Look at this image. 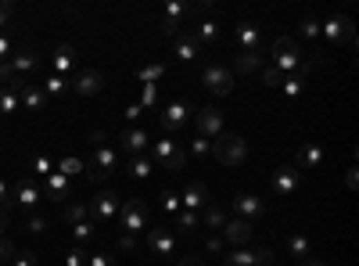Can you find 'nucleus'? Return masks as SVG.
<instances>
[{
	"label": "nucleus",
	"mask_w": 359,
	"mask_h": 266,
	"mask_svg": "<svg viewBox=\"0 0 359 266\" xmlns=\"http://www.w3.org/2000/svg\"><path fill=\"white\" fill-rule=\"evenodd\" d=\"M273 68H277L280 76H291V73H309L313 61L298 55V44L291 37H280L273 44Z\"/></svg>",
	"instance_id": "obj_1"
},
{
	"label": "nucleus",
	"mask_w": 359,
	"mask_h": 266,
	"mask_svg": "<svg viewBox=\"0 0 359 266\" xmlns=\"http://www.w3.org/2000/svg\"><path fill=\"white\" fill-rule=\"evenodd\" d=\"M208 155H215L223 166H241L244 158H248V144L237 133H220V137L212 140V151Z\"/></svg>",
	"instance_id": "obj_2"
},
{
	"label": "nucleus",
	"mask_w": 359,
	"mask_h": 266,
	"mask_svg": "<svg viewBox=\"0 0 359 266\" xmlns=\"http://www.w3.org/2000/svg\"><path fill=\"white\" fill-rule=\"evenodd\" d=\"M119 230L122 234H137V230H148V202L144 198H130L119 205Z\"/></svg>",
	"instance_id": "obj_3"
},
{
	"label": "nucleus",
	"mask_w": 359,
	"mask_h": 266,
	"mask_svg": "<svg viewBox=\"0 0 359 266\" xmlns=\"http://www.w3.org/2000/svg\"><path fill=\"white\" fill-rule=\"evenodd\" d=\"M220 238H223L226 245H233V248H248L251 238H255V223H251V220H241V216H233V220L223 223Z\"/></svg>",
	"instance_id": "obj_4"
},
{
	"label": "nucleus",
	"mask_w": 359,
	"mask_h": 266,
	"mask_svg": "<svg viewBox=\"0 0 359 266\" xmlns=\"http://www.w3.org/2000/svg\"><path fill=\"white\" fill-rule=\"evenodd\" d=\"M202 79H205V86H208L215 97H226V94L233 91V73H230L226 65H220V61H208Z\"/></svg>",
	"instance_id": "obj_5"
},
{
	"label": "nucleus",
	"mask_w": 359,
	"mask_h": 266,
	"mask_svg": "<svg viewBox=\"0 0 359 266\" xmlns=\"http://www.w3.org/2000/svg\"><path fill=\"white\" fill-rule=\"evenodd\" d=\"M155 158L162 166H166V173H176V169H184V162H187V151L176 144L173 137H162L158 144H155Z\"/></svg>",
	"instance_id": "obj_6"
},
{
	"label": "nucleus",
	"mask_w": 359,
	"mask_h": 266,
	"mask_svg": "<svg viewBox=\"0 0 359 266\" xmlns=\"http://www.w3.org/2000/svg\"><path fill=\"white\" fill-rule=\"evenodd\" d=\"M273 252L269 248H233L226 256V266H269Z\"/></svg>",
	"instance_id": "obj_7"
},
{
	"label": "nucleus",
	"mask_w": 359,
	"mask_h": 266,
	"mask_svg": "<svg viewBox=\"0 0 359 266\" xmlns=\"http://www.w3.org/2000/svg\"><path fill=\"white\" fill-rule=\"evenodd\" d=\"M86 205H90V212H94L97 220L108 223V220H115V216H119V205H122V202H119V194H115L112 187H108V191H97V194H94V202H86Z\"/></svg>",
	"instance_id": "obj_8"
},
{
	"label": "nucleus",
	"mask_w": 359,
	"mask_h": 266,
	"mask_svg": "<svg viewBox=\"0 0 359 266\" xmlns=\"http://www.w3.org/2000/svg\"><path fill=\"white\" fill-rule=\"evenodd\" d=\"M40 194H47L50 202H72V180H68L65 173L54 169V173L43 176V191Z\"/></svg>",
	"instance_id": "obj_9"
},
{
	"label": "nucleus",
	"mask_w": 359,
	"mask_h": 266,
	"mask_svg": "<svg viewBox=\"0 0 359 266\" xmlns=\"http://www.w3.org/2000/svg\"><path fill=\"white\" fill-rule=\"evenodd\" d=\"M194 126H197V133H202L205 140L208 137H220L223 133V112L215 108V104H208V108H202L194 115Z\"/></svg>",
	"instance_id": "obj_10"
},
{
	"label": "nucleus",
	"mask_w": 359,
	"mask_h": 266,
	"mask_svg": "<svg viewBox=\"0 0 359 266\" xmlns=\"http://www.w3.org/2000/svg\"><path fill=\"white\" fill-rule=\"evenodd\" d=\"M187 115H191V104L187 101H169L166 108H162V130L176 133L180 126H187Z\"/></svg>",
	"instance_id": "obj_11"
},
{
	"label": "nucleus",
	"mask_w": 359,
	"mask_h": 266,
	"mask_svg": "<svg viewBox=\"0 0 359 266\" xmlns=\"http://www.w3.org/2000/svg\"><path fill=\"white\" fill-rule=\"evenodd\" d=\"M148 248H151L155 256H162V259H173L176 256V234H173V230H166V227H162V230H148Z\"/></svg>",
	"instance_id": "obj_12"
},
{
	"label": "nucleus",
	"mask_w": 359,
	"mask_h": 266,
	"mask_svg": "<svg viewBox=\"0 0 359 266\" xmlns=\"http://www.w3.org/2000/svg\"><path fill=\"white\" fill-rule=\"evenodd\" d=\"M230 205H233V212H237L241 220H251V223H255L259 216H266V202L255 198V194H237Z\"/></svg>",
	"instance_id": "obj_13"
},
{
	"label": "nucleus",
	"mask_w": 359,
	"mask_h": 266,
	"mask_svg": "<svg viewBox=\"0 0 359 266\" xmlns=\"http://www.w3.org/2000/svg\"><path fill=\"white\" fill-rule=\"evenodd\" d=\"M180 205H184L187 212H197V209H205L208 205V191L202 180H187L184 184V194H180Z\"/></svg>",
	"instance_id": "obj_14"
},
{
	"label": "nucleus",
	"mask_w": 359,
	"mask_h": 266,
	"mask_svg": "<svg viewBox=\"0 0 359 266\" xmlns=\"http://www.w3.org/2000/svg\"><path fill=\"white\" fill-rule=\"evenodd\" d=\"M298 184H302V173L295 166H280L273 173V191L277 194H298Z\"/></svg>",
	"instance_id": "obj_15"
},
{
	"label": "nucleus",
	"mask_w": 359,
	"mask_h": 266,
	"mask_svg": "<svg viewBox=\"0 0 359 266\" xmlns=\"http://www.w3.org/2000/svg\"><path fill=\"white\" fill-rule=\"evenodd\" d=\"M36 202H40V187L32 184V176H22V180H18V187H14V194H11V205L32 209Z\"/></svg>",
	"instance_id": "obj_16"
},
{
	"label": "nucleus",
	"mask_w": 359,
	"mask_h": 266,
	"mask_svg": "<svg viewBox=\"0 0 359 266\" xmlns=\"http://www.w3.org/2000/svg\"><path fill=\"white\" fill-rule=\"evenodd\" d=\"M101 86H104V76L97 73V68H83V73H76V94L94 97V94H101Z\"/></svg>",
	"instance_id": "obj_17"
},
{
	"label": "nucleus",
	"mask_w": 359,
	"mask_h": 266,
	"mask_svg": "<svg viewBox=\"0 0 359 266\" xmlns=\"http://www.w3.org/2000/svg\"><path fill=\"white\" fill-rule=\"evenodd\" d=\"M259 68H262V50H237V58H233L230 73L251 76V73H259Z\"/></svg>",
	"instance_id": "obj_18"
},
{
	"label": "nucleus",
	"mask_w": 359,
	"mask_h": 266,
	"mask_svg": "<svg viewBox=\"0 0 359 266\" xmlns=\"http://www.w3.org/2000/svg\"><path fill=\"white\" fill-rule=\"evenodd\" d=\"M323 162V148L320 144H302L298 148V155H295V169L302 173V169H316Z\"/></svg>",
	"instance_id": "obj_19"
},
{
	"label": "nucleus",
	"mask_w": 359,
	"mask_h": 266,
	"mask_svg": "<svg viewBox=\"0 0 359 266\" xmlns=\"http://www.w3.org/2000/svg\"><path fill=\"white\" fill-rule=\"evenodd\" d=\"M50 68H54V76H65L76 68V50H72L68 44H61L58 50H54V58H50Z\"/></svg>",
	"instance_id": "obj_20"
},
{
	"label": "nucleus",
	"mask_w": 359,
	"mask_h": 266,
	"mask_svg": "<svg viewBox=\"0 0 359 266\" xmlns=\"http://www.w3.org/2000/svg\"><path fill=\"white\" fill-rule=\"evenodd\" d=\"M320 32L327 40H349L352 44V22L349 19H327V22L320 26Z\"/></svg>",
	"instance_id": "obj_21"
},
{
	"label": "nucleus",
	"mask_w": 359,
	"mask_h": 266,
	"mask_svg": "<svg viewBox=\"0 0 359 266\" xmlns=\"http://www.w3.org/2000/svg\"><path fill=\"white\" fill-rule=\"evenodd\" d=\"M197 50H202V44L191 37V29H184V32L176 37V58H180V61H194Z\"/></svg>",
	"instance_id": "obj_22"
},
{
	"label": "nucleus",
	"mask_w": 359,
	"mask_h": 266,
	"mask_svg": "<svg viewBox=\"0 0 359 266\" xmlns=\"http://www.w3.org/2000/svg\"><path fill=\"white\" fill-rule=\"evenodd\" d=\"M223 223H226V212H223V205L208 202V205H205V216H202V227L208 230V234H220V230H223Z\"/></svg>",
	"instance_id": "obj_23"
},
{
	"label": "nucleus",
	"mask_w": 359,
	"mask_h": 266,
	"mask_svg": "<svg viewBox=\"0 0 359 266\" xmlns=\"http://www.w3.org/2000/svg\"><path fill=\"white\" fill-rule=\"evenodd\" d=\"M259 37H262V29L255 22H241L237 26V44H241V50H259Z\"/></svg>",
	"instance_id": "obj_24"
},
{
	"label": "nucleus",
	"mask_w": 359,
	"mask_h": 266,
	"mask_svg": "<svg viewBox=\"0 0 359 266\" xmlns=\"http://www.w3.org/2000/svg\"><path fill=\"white\" fill-rule=\"evenodd\" d=\"M8 65L14 68V76H26V73H32V68L40 65V58H36V50H18V55H11Z\"/></svg>",
	"instance_id": "obj_25"
},
{
	"label": "nucleus",
	"mask_w": 359,
	"mask_h": 266,
	"mask_svg": "<svg viewBox=\"0 0 359 266\" xmlns=\"http://www.w3.org/2000/svg\"><path fill=\"white\" fill-rule=\"evenodd\" d=\"M187 29H191V37L197 44H215V40H220V26H215L212 19L208 22H197V26H187Z\"/></svg>",
	"instance_id": "obj_26"
},
{
	"label": "nucleus",
	"mask_w": 359,
	"mask_h": 266,
	"mask_svg": "<svg viewBox=\"0 0 359 266\" xmlns=\"http://www.w3.org/2000/svg\"><path fill=\"white\" fill-rule=\"evenodd\" d=\"M119 144H122L126 151H133V155H140L144 148H148V133H144L140 126H137V130H126V133L119 137Z\"/></svg>",
	"instance_id": "obj_27"
},
{
	"label": "nucleus",
	"mask_w": 359,
	"mask_h": 266,
	"mask_svg": "<svg viewBox=\"0 0 359 266\" xmlns=\"http://www.w3.org/2000/svg\"><path fill=\"white\" fill-rule=\"evenodd\" d=\"M191 230H202V216L197 212H180V216L173 220V234H191Z\"/></svg>",
	"instance_id": "obj_28"
},
{
	"label": "nucleus",
	"mask_w": 359,
	"mask_h": 266,
	"mask_svg": "<svg viewBox=\"0 0 359 266\" xmlns=\"http://www.w3.org/2000/svg\"><path fill=\"white\" fill-rule=\"evenodd\" d=\"M90 166H94V169H101V173L108 176V173H115L119 158H115V151H112V148H101V144H97V151H94V162H90Z\"/></svg>",
	"instance_id": "obj_29"
},
{
	"label": "nucleus",
	"mask_w": 359,
	"mask_h": 266,
	"mask_svg": "<svg viewBox=\"0 0 359 266\" xmlns=\"http://www.w3.org/2000/svg\"><path fill=\"white\" fill-rule=\"evenodd\" d=\"M18 97H22V104H26V108H32V112H40L43 108V104H47V94H43V86H26V91L22 94H18Z\"/></svg>",
	"instance_id": "obj_30"
},
{
	"label": "nucleus",
	"mask_w": 359,
	"mask_h": 266,
	"mask_svg": "<svg viewBox=\"0 0 359 266\" xmlns=\"http://www.w3.org/2000/svg\"><path fill=\"white\" fill-rule=\"evenodd\" d=\"M18 108H22V97L8 91V86H0V115H14Z\"/></svg>",
	"instance_id": "obj_31"
},
{
	"label": "nucleus",
	"mask_w": 359,
	"mask_h": 266,
	"mask_svg": "<svg viewBox=\"0 0 359 266\" xmlns=\"http://www.w3.org/2000/svg\"><path fill=\"white\" fill-rule=\"evenodd\" d=\"M61 216H65L68 223H83V220L90 216V205H86V202H65Z\"/></svg>",
	"instance_id": "obj_32"
},
{
	"label": "nucleus",
	"mask_w": 359,
	"mask_h": 266,
	"mask_svg": "<svg viewBox=\"0 0 359 266\" xmlns=\"http://www.w3.org/2000/svg\"><path fill=\"white\" fill-rule=\"evenodd\" d=\"M280 91H284L287 97H298V94L305 91V73H291V76H284Z\"/></svg>",
	"instance_id": "obj_33"
},
{
	"label": "nucleus",
	"mask_w": 359,
	"mask_h": 266,
	"mask_svg": "<svg viewBox=\"0 0 359 266\" xmlns=\"http://www.w3.org/2000/svg\"><path fill=\"white\" fill-rule=\"evenodd\" d=\"M162 76H166V65H162V61H155V65H144V68H137V79H140V83H158Z\"/></svg>",
	"instance_id": "obj_34"
},
{
	"label": "nucleus",
	"mask_w": 359,
	"mask_h": 266,
	"mask_svg": "<svg viewBox=\"0 0 359 266\" xmlns=\"http://www.w3.org/2000/svg\"><path fill=\"white\" fill-rule=\"evenodd\" d=\"M126 173L137 176V180H144V176H151V162H148V158H140V155H133L130 166H126Z\"/></svg>",
	"instance_id": "obj_35"
},
{
	"label": "nucleus",
	"mask_w": 359,
	"mask_h": 266,
	"mask_svg": "<svg viewBox=\"0 0 359 266\" xmlns=\"http://www.w3.org/2000/svg\"><path fill=\"white\" fill-rule=\"evenodd\" d=\"M291 256L302 263V259H309V238L305 234H291Z\"/></svg>",
	"instance_id": "obj_36"
},
{
	"label": "nucleus",
	"mask_w": 359,
	"mask_h": 266,
	"mask_svg": "<svg viewBox=\"0 0 359 266\" xmlns=\"http://www.w3.org/2000/svg\"><path fill=\"white\" fill-rule=\"evenodd\" d=\"M65 91H68V83H65L61 76H54V73H50L47 83H43V94H47V97H58V94H65Z\"/></svg>",
	"instance_id": "obj_37"
},
{
	"label": "nucleus",
	"mask_w": 359,
	"mask_h": 266,
	"mask_svg": "<svg viewBox=\"0 0 359 266\" xmlns=\"http://www.w3.org/2000/svg\"><path fill=\"white\" fill-rule=\"evenodd\" d=\"M158 104V83H144L140 91V108H155Z\"/></svg>",
	"instance_id": "obj_38"
},
{
	"label": "nucleus",
	"mask_w": 359,
	"mask_h": 266,
	"mask_svg": "<svg viewBox=\"0 0 359 266\" xmlns=\"http://www.w3.org/2000/svg\"><path fill=\"white\" fill-rule=\"evenodd\" d=\"M58 173H65L68 180H72V176H79V173H83V162H79L76 155H68V158H61V166H58Z\"/></svg>",
	"instance_id": "obj_39"
},
{
	"label": "nucleus",
	"mask_w": 359,
	"mask_h": 266,
	"mask_svg": "<svg viewBox=\"0 0 359 266\" xmlns=\"http://www.w3.org/2000/svg\"><path fill=\"white\" fill-rule=\"evenodd\" d=\"M72 238H76V245H83V241L94 238V227H90L86 220H83V223H72Z\"/></svg>",
	"instance_id": "obj_40"
},
{
	"label": "nucleus",
	"mask_w": 359,
	"mask_h": 266,
	"mask_svg": "<svg viewBox=\"0 0 359 266\" xmlns=\"http://www.w3.org/2000/svg\"><path fill=\"white\" fill-rule=\"evenodd\" d=\"M14 252H18L14 241H11L8 234H0V263H11V259H14Z\"/></svg>",
	"instance_id": "obj_41"
},
{
	"label": "nucleus",
	"mask_w": 359,
	"mask_h": 266,
	"mask_svg": "<svg viewBox=\"0 0 359 266\" xmlns=\"http://www.w3.org/2000/svg\"><path fill=\"white\" fill-rule=\"evenodd\" d=\"M162 209H166V212H176V209H180V194L166 187V191H162Z\"/></svg>",
	"instance_id": "obj_42"
},
{
	"label": "nucleus",
	"mask_w": 359,
	"mask_h": 266,
	"mask_svg": "<svg viewBox=\"0 0 359 266\" xmlns=\"http://www.w3.org/2000/svg\"><path fill=\"white\" fill-rule=\"evenodd\" d=\"M65 266H86V252H83V245H76L72 252L65 256Z\"/></svg>",
	"instance_id": "obj_43"
},
{
	"label": "nucleus",
	"mask_w": 359,
	"mask_h": 266,
	"mask_svg": "<svg viewBox=\"0 0 359 266\" xmlns=\"http://www.w3.org/2000/svg\"><path fill=\"white\" fill-rule=\"evenodd\" d=\"M32 173H36V176L54 173V169H50V158H47V155H36V158H32Z\"/></svg>",
	"instance_id": "obj_44"
},
{
	"label": "nucleus",
	"mask_w": 359,
	"mask_h": 266,
	"mask_svg": "<svg viewBox=\"0 0 359 266\" xmlns=\"http://www.w3.org/2000/svg\"><path fill=\"white\" fill-rule=\"evenodd\" d=\"M11 266H36V256L29 252V248H22V252H14Z\"/></svg>",
	"instance_id": "obj_45"
},
{
	"label": "nucleus",
	"mask_w": 359,
	"mask_h": 266,
	"mask_svg": "<svg viewBox=\"0 0 359 266\" xmlns=\"http://www.w3.org/2000/svg\"><path fill=\"white\" fill-rule=\"evenodd\" d=\"M191 151H194V158H202V155H208V151H212V140H205V137H197L194 144H191Z\"/></svg>",
	"instance_id": "obj_46"
},
{
	"label": "nucleus",
	"mask_w": 359,
	"mask_h": 266,
	"mask_svg": "<svg viewBox=\"0 0 359 266\" xmlns=\"http://www.w3.org/2000/svg\"><path fill=\"white\" fill-rule=\"evenodd\" d=\"M302 37L316 40V37H320V22H316V19H305V22H302Z\"/></svg>",
	"instance_id": "obj_47"
},
{
	"label": "nucleus",
	"mask_w": 359,
	"mask_h": 266,
	"mask_svg": "<svg viewBox=\"0 0 359 266\" xmlns=\"http://www.w3.org/2000/svg\"><path fill=\"white\" fill-rule=\"evenodd\" d=\"M11 15H14V4H11V0H0V29L11 22Z\"/></svg>",
	"instance_id": "obj_48"
},
{
	"label": "nucleus",
	"mask_w": 359,
	"mask_h": 266,
	"mask_svg": "<svg viewBox=\"0 0 359 266\" xmlns=\"http://www.w3.org/2000/svg\"><path fill=\"white\" fill-rule=\"evenodd\" d=\"M262 83H266V86H280V83H284V76L277 73V68H273V65H269V68H266V73H262Z\"/></svg>",
	"instance_id": "obj_49"
},
{
	"label": "nucleus",
	"mask_w": 359,
	"mask_h": 266,
	"mask_svg": "<svg viewBox=\"0 0 359 266\" xmlns=\"http://www.w3.org/2000/svg\"><path fill=\"white\" fill-rule=\"evenodd\" d=\"M26 230H29V234H43V230H47V220H43V216H32V220L26 223Z\"/></svg>",
	"instance_id": "obj_50"
},
{
	"label": "nucleus",
	"mask_w": 359,
	"mask_h": 266,
	"mask_svg": "<svg viewBox=\"0 0 359 266\" xmlns=\"http://www.w3.org/2000/svg\"><path fill=\"white\" fill-rule=\"evenodd\" d=\"M0 209H11V187L4 176H0Z\"/></svg>",
	"instance_id": "obj_51"
},
{
	"label": "nucleus",
	"mask_w": 359,
	"mask_h": 266,
	"mask_svg": "<svg viewBox=\"0 0 359 266\" xmlns=\"http://www.w3.org/2000/svg\"><path fill=\"white\" fill-rule=\"evenodd\" d=\"M11 79H14V68H11L8 61H0V86H8Z\"/></svg>",
	"instance_id": "obj_52"
},
{
	"label": "nucleus",
	"mask_w": 359,
	"mask_h": 266,
	"mask_svg": "<svg viewBox=\"0 0 359 266\" xmlns=\"http://www.w3.org/2000/svg\"><path fill=\"white\" fill-rule=\"evenodd\" d=\"M86 266H115L112 256H86Z\"/></svg>",
	"instance_id": "obj_53"
},
{
	"label": "nucleus",
	"mask_w": 359,
	"mask_h": 266,
	"mask_svg": "<svg viewBox=\"0 0 359 266\" xmlns=\"http://www.w3.org/2000/svg\"><path fill=\"white\" fill-rule=\"evenodd\" d=\"M11 50H14V44L8 37H0V61H11Z\"/></svg>",
	"instance_id": "obj_54"
},
{
	"label": "nucleus",
	"mask_w": 359,
	"mask_h": 266,
	"mask_svg": "<svg viewBox=\"0 0 359 266\" xmlns=\"http://www.w3.org/2000/svg\"><path fill=\"white\" fill-rule=\"evenodd\" d=\"M223 248V238L220 234H208V252H220Z\"/></svg>",
	"instance_id": "obj_55"
},
{
	"label": "nucleus",
	"mask_w": 359,
	"mask_h": 266,
	"mask_svg": "<svg viewBox=\"0 0 359 266\" xmlns=\"http://www.w3.org/2000/svg\"><path fill=\"white\" fill-rule=\"evenodd\" d=\"M86 176H90V180H94V184H104V180H108V176H104L101 169H94V166H90V173H86Z\"/></svg>",
	"instance_id": "obj_56"
},
{
	"label": "nucleus",
	"mask_w": 359,
	"mask_h": 266,
	"mask_svg": "<svg viewBox=\"0 0 359 266\" xmlns=\"http://www.w3.org/2000/svg\"><path fill=\"white\" fill-rule=\"evenodd\" d=\"M176 266H205L202 259H197V256H184V259H180Z\"/></svg>",
	"instance_id": "obj_57"
},
{
	"label": "nucleus",
	"mask_w": 359,
	"mask_h": 266,
	"mask_svg": "<svg viewBox=\"0 0 359 266\" xmlns=\"http://www.w3.org/2000/svg\"><path fill=\"white\" fill-rule=\"evenodd\" d=\"M144 108H140V104H130V108H126V119H137Z\"/></svg>",
	"instance_id": "obj_58"
},
{
	"label": "nucleus",
	"mask_w": 359,
	"mask_h": 266,
	"mask_svg": "<svg viewBox=\"0 0 359 266\" xmlns=\"http://www.w3.org/2000/svg\"><path fill=\"white\" fill-rule=\"evenodd\" d=\"M298 266H327V263H323V259H302Z\"/></svg>",
	"instance_id": "obj_59"
},
{
	"label": "nucleus",
	"mask_w": 359,
	"mask_h": 266,
	"mask_svg": "<svg viewBox=\"0 0 359 266\" xmlns=\"http://www.w3.org/2000/svg\"><path fill=\"white\" fill-rule=\"evenodd\" d=\"M4 230H8V212L0 209V234H4Z\"/></svg>",
	"instance_id": "obj_60"
},
{
	"label": "nucleus",
	"mask_w": 359,
	"mask_h": 266,
	"mask_svg": "<svg viewBox=\"0 0 359 266\" xmlns=\"http://www.w3.org/2000/svg\"><path fill=\"white\" fill-rule=\"evenodd\" d=\"M269 266H273V263H269Z\"/></svg>",
	"instance_id": "obj_61"
}]
</instances>
